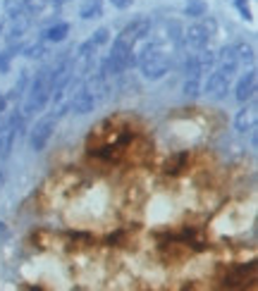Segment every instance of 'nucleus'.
I'll list each match as a JSON object with an SVG mask.
<instances>
[{
  "mask_svg": "<svg viewBox=\"0 0 258 291\" xmlns=\"http://www.w3.org/2000/svg\"><path fill=\"white\" fill-rule=\"evenodd\" d=\"M53 127H55V117H46L36 124V129H34V134H32L34 151H43V148H46V143H48L50 134H53Z\"/></svg>",
  "mask_w": 258,
  "mask_h": 291,
  "instance_id": "obj_2",
  "label": "nucleus"
},
{
  "mask_svg": "<svg viewBox=\"0 0 258 291\" xmlns=\"http://www.w3.org/2000/svg\"><path fill=\"white\" fill-rule=\"evenodd\" d=\"M74 108L76 112H88V110L94 108V98H79L74 103Z\"/></svg>",
  "mask_w": 258,
  "mask_h": 291,
  "instance_id": "obj_8",
  "label": "nucleus"
},
{
  "mask_svg": "<svg viewBox=\"0 0 258 291\" xmlns=\"http://www.w3.org/2000/svg\"><path fill=\"white\" fill-rule=\"evenodd\" d=\"M112 2H115L118 7H127V5H129V2H132V0H112Z\"/></svg>",
  "mask_w": 258,
  "mask_h": 291,
  "instance_id": "obj_9",
  "label": "nucleus"
},
{
  "mask_svg": "<svg viewBox=\"0 0 258 291\" xmlns=\"http://www.w3.org/2000/svg\"><path fill=\"white\" fill-rule=\"evenodd\" d=\"M234 124H236V129H239V131H251L254 127H256V110H254V108H244L239 115H236Z\"/></svg>",
  "mask_w": 258,
  "mask_h": 291,
  "instance_id": "obj_4",
  "label": "nucleus"
},
{
  "mask_svg": "<svg viewBox=\"0 0 258 291\" xmlns=\"http://www.w3.org/2000/svg\"><path fill=\"white\" fill-rule=\"evenodd\" d=\"M254 93H256V72L251 69V72H246V74L239 79L234 96H236V100H239V103H246Z\"/></svg>",
  "mask_w": 258,
  "mask_h": 291,
  "instance_id": "obj_3",
  "label": "nucleus"
},
{
  "mask_svg": "<svg viewBox=\"0 0 258 291\" xmlns=\"http://www.w3.org/2000/svg\"><path fill=\"white\" fill-rule=\"evenodd\" d=\"M67 31H70L67 24H58V26H53L50 31L46 33V38H48V41H62L64 36H67Z\"/></svg>",
  "mask_w": 258,
  "mask_h": 291,
  "instance_id": "obj_7",
  "label": "nucleus"
},
{
  "mask_svg": "<svg viewBox=\"0 0 258 291\" xmlns=\"http://www.w3.org/2000/svg\"><path fill=\"white\" fill-rule=\"evenodd\" d=\"M184 167H189V153H177L165 162V172L168 174H182Z\"/></svg>",
  "mask_w": 258,
  "mask_h": 291,
  "instance_id": "obj_5",
  "label": "nucleus"
},
{
  "mask_svg": "<svg viewBox=\"0 0 258 291\" xmlns=\"http://www.w3.org/2000/svg\"><path fill=\"white\" fill-rule=\"evenodd\" d=\"M232 72H234V62L220 67L218 72H213V74L208 76V84H206V93H208V98L220 100V98L225 96L227 86H230V79H232Z\"/></svg>",
  "mask_w": 258,
  "mask_h": 291,
  "instance_id": "obj_1",
  "label": "nucleus"
},
{
  "mask_svg": "<svg viewBox=\"0 0 258 291\" xmlns=\"http://www.w3.org/2000/svg\"><path fill=\"white\" fill-rule=\"evenodd\" d=\"M206 41H208V36L204 33V26H192V29H189V43L204 45Z\"/></svg>",
  "mask_w": 258,
  "mask_h": 291,
  "instance_id": "obj_6",
  "label": "nucleus"
}]
</instances>
